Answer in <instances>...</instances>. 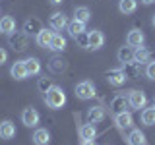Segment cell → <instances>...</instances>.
Masks as SVG:
<instances>
[{
  "instance_id": "2e32d148",
  "label": "cell",
  "mask_w": 155,
  "mask_h": 145,
  "mask_svg": "<svg viewBox=\"0 0 155 145\" xmlns=\"http://www.w3.org/2000/svg\"><path fill=\"white\" fill-rule=\"evenodd\" d=\"M66 68H68V62L62 56H54V58H51V62H48V70H51L52 74H62Z\"/></svg>"
},
{
  "instance_id": "ba28073f",
  "label": "cell",
  "mask_w": 155,
  "mask_h": 145,
  "mask_svg": "<svg viewBox=\"0 0 155 145\" xmlns=\"http://www.w3.org/2000/svg\"><path fill=\"white\" fill-rule=\"evenodd\" d=\"M87 41H89V48L99 50V48L105 45V35L101 31H97V29H93L91 33H87Z\"/></svg>"
},
{
  "instance_id": "277c9868",
  "label": "cell",
  "mask_w": 155,
  "mask_h": 145,
  "mask_svg": "<svg viewBox=\"0 0 155 145\" xmlns=\"http://www.w3.org/2000/svg\"><path fill=\"white\" fill-rule=\"evenodd\" d=\"M93 95H95V85L91 81H80L76 85V97L78 99L89 101V99H93Z\"/></svg>"
},
{
  "instance_id": "d6986e66",
  "label": "cell",
  "mask_w": 155,
  "mask_h": 145,
  "mask_svg": "<svg viewBox=\"0 0 155 145\" xmlns=\"http://www.w3.org/2000/svg\"><path fill=\"white\" fill-rule=\"evenodd\" d=\"M33 143L35 145H48V141H51V134H48V130L45 128H39L35 130V134H33Z\"/></svg>"
},
{
  "instance_id": "9a60e30c",
  "label": "cell",
  "mask_w": 155,
  "mask_h": 145,
  "mask_svg": "<svg viewBox=\"0 0 155 145\" xmlns=\"http://www.w3.org/2000/svg\"><path fill=\"white\" fill-rule=\"evenodd\" d=\"M14 31H16V19H14L12 16L0 18V33H4V35H12Z\"/></svg>"
},
{
  "instance_id": "5bb4252c",
  "label": "cell",
  "mask_w": 155,
  "mask_h": 145,
  "mask_svg": "<svg viewBox=\"0 0 155 145\" xmlns=\"http://www.w3.org/2000/svg\"><path fill=\"white\" fill-rule=\"evenodd\" d=\"M128 99H126L124 95H116L113 101H110V108H113V112L114 114H118V112H124V110H128Z\"/></svg>"
},
{
  "instance_id": "6da1fadb",
  "label": "cell",
  "mask_w": 155,
  "mask_h": 145,
  "mask_svg": "<svg viewBox=\"0 0 155 145\" xmlns=\"http://www.w3.org/2000/svg\"><path fill=\"white\" fill-rule=\"evenodd\" d=\"M45 103H47L48 108H52V110L62 108V106L66 105V93H64V89L58 87V85H52L51 89L45 93Z\"/></svg>"
},
{
  "instance_id": "e575fe53",
  "label": "cell",
  "mask_w": 155,
  "mask_h": 145,
  "mask_svg": "<svg viewBox=\"0 0 155 145\" xmlns=\"http://www.w3.org/2000/svg\"><path fill=\"white\" fill-rule=\"evenodd\" d=\"M81 145H97L95 139H85V141H81Z\"/></svg>"
},
{
  "instance_id": "e0dca14e",
  "label": "cell",
  "mask_w": 155,
  "mask_h": 145,
  "mask_svg": "<svg viewBox=\"0 0 155 145\" xmlns=\"http://www.w3.org/2000/svg\"><path fill=\"white\" fill-rule=\"evenodd\" d=\"M114 122H116V126H118V128H130V126L134 124V120H132L130 110H124V112L114 114Z\"/></svg>"
},
{
  "instance_id": "4fadbf2b",
  "label": "cell",
  "mask_w": 155,
  "mask_h": 145,
  "mask_svg": "<svg viewBox=\"0 0 155 145\" xmlns=\"http://www.w3.org/2000/svg\"><path fill=\"white\" fill-rule=\"evenodd\" d=\"M0 137H2V139L16 137V124H14L12 120H4V122H0Z\"/></svg>"
},
{
  "instance_id": "4316f807",
  "label": "cell",
  "mask_w": 155,
  "mask_h": 145,
  "mask_svg": "<svg viewBox=\"0 0 155 145\" xmlns=\"http://www.w3.org/2000/svg\"><path fill=\"white\" fill-rule=\"evenodd\" d=\"M116 56H118V62H122V64H126V62H134V48L132 47H120Z\"/></svg>"
},
{
  "instance_id": "d6a6232c",
  "label": "cell",
  "mask_w": 155,
  "mask_h": 145,
  "mask_svg": "<svg viewBox=\"0 0 155 145\" xmlns=\"http://www.w3.org/2000/svg\"><path fill=\"white\" fill-rule=\"evenodd\" d=\"M76 41H78V43H80V45H81V47H84V48H89V41H87V35H85V33H81V35H80V37H78V39H76Z\"/></svg>"
},
{
  "instance_id": "44dd1931",
  "label": "cell",
  "mask_w": 155,
  "mask_h": 145,
  "mask_svg": "<svg viewBox=\"0 0 155 145\" xmlns=\"http://www.w3.org/2000/svg\"><path fill=\"white\" fill-rule=\"evenodd\" d=\"M80 137L84 139H95V135H97V130H95V124H91V122H87V124H84V126H80Z\"/></svg>"
},
{
  "instance_id": "5b68a950",
  "label": "cell",
  "mask_w": 155,
  "mask_h": 145,
  "mask_svg": "<svg viewBox=\"0 0 155 145\" xmlns=\"http://www.w3.org/2000/svg\"><path fill=\"white\" fill-rule=\"evenodd\" d=\"M39 120H41V116H39V112L35 108H25L21 112V122L25 124L27 128H35L39 124Z\"/></svg>"
},
{
  "instance_id": "83f0119b",
  "label": "cell",
  "mask_w": 155,
  "mask_h": 145,
  "mask_svg": "<svg viewBox=\"0 0 155 145\" xmlns=\"http://www.w3.org/2000/svg\"><path fill=\"white\" fill-rule=\"evenodd\" d=\"M74 19L76 21H81V23H87L91 19V12H89V8H85V6H78L74 10Z\"/></svg>"
},
{
  "instance_id": "603a6c76",
  "label": "cell",
  "mask_w": 155,
  "mask_h": 145,
  "mask_svg": "<svg viewBox=\"0 0 155 145\" xmlns=\"http://www.w3.org/2000/svg\"><path fill=\"white\" fill-rule=\"evenodd\" d=\"M48 48L51 50H54V52H62L66 48V39L60 35V33H54L51 39V45H48Z\"/></svg>"
},
{
  "instance_id": "52a82bcc",
  "label": "cell",
  "mask_w": 155,
  "mask_h": 145,
  "mask_svg": "<svg viewBox=\"0 0 155 145\" xmlns=\"http://www.w3.org/2000/svg\"><path fill=\"white\" fill-rule=\"evenodd\" d=\"M10 74H12V77H14V79H18V81L25 79V77L29 76L27 74V68H25V62H23V60L14 62L12 68H10Z\"/></svg>"
},
{
  "instance_id": "9c48e42d",
  "label": "cell",
  "mask_w": 155,
  "mask_h": 145,
  "mask_svg": "<svg viewBox=\"0 0 155 145\" xmlns=\"http://www.w3.org/2000/svg\"><path fill=\"white\" fill-rule=\"evenodd\" d=\"M143 41H145V35H143V31H140V29H132V31L126 35V43H128V47H142L143 45Z\"/></svg>"
},
{
  "instance_id": "484cf974",
  "label": "cell",
  "mask_w": 155,
  "mask_h": 145,
  "mask_svg": "<svg viewBox=\"0 0 155 145\" xmlns=\"http://www.w3.org/2000/svg\"><path fill=\"white\" fill-rule=\"evenodd\" d=\"M122 72H124V76L128 77V79H136V77L140 76V64L138 62H126Z\"/></svg>"
},
{
  "instance_id": "8d00e7d4",
  "label": "cell",
  "mask_w": 155,
  "mask_h": 145,
  "mask_svg": "<svg viewBox=\"0 0 155 145\" xmlns=\"http://www.w3.org/2000/svg\"><path fill=\"white\" fill-rule=\"evenodd\" d=\"M64 0H51V4H54V6H58V4H62Z\"/></svg>"
},
{
  "instance_id": "7c38bea8",
  "label": "cell",
  "mask_w": 155,
  "mask_h": 145,
  "mask_svg": "<svg viewBox=\"0 0 155 145\" xmlns=\"http://www.w3.org/2000/svg\"><path fill=\"white\" fill-rule=\"evenodd\" d=\"M126 79H128V77L124 76L122 70H109V72H107V81H109L110 85H114V87L124 85Z\"/></svg>"
},
{
  "instance_id": "8fae6325",
  "label": "cell",
  "mask_w": 155,
  "mask_h": 145,
  "mask_svg": "<svg viewBox=\"0 0 155 145\" xmlns=\"http://www.w3.org/2000/svg\"><path fill=\"white\" fill-rule=\"evenodd\" d=\"M41 29H45V27H43V23L39 21L37 18H29V19H25V23H23V33H25V35H37Z\"/></svg>"
},
{
  "instance_id": "d4e9b609",
  "label": "cell",
  "mask_w": 155,
  "mask_h": 145,
  "mask_svg": "<svg viewBox=\"0 0 155 145\" xmlns=\"http://www.w3.org/2000/svg\"><path fill=\"white\" fill-rule=\"evenodd\" d=\"M23 62H25V68H27V74H29V76L41 74V62H39V58L29 56L27 60H23Z\"/></svg>"
},
{
  "instance_id": "1f68e13d",
  "label": "cell",
  "mask_w": 155,
  "mask_h": 145,
  "mask_svg": "<svg viewBox=\"0 0 155 145\" xmlns=\"http://www.w3.org/2000/svg\"><path fill=\"white\" fill-rule=\"evenodd\" d=\"M145 76L149 79H155V62H147V68H145Z\"/></svg>"
},
{
  "instance_id": "cb8c5ba5",
  "label": "cell",
  "mask_w": 155,
  "mask_h": 145,
  "mask_svg": "<svg viewBox=\"0 0 155 145\" xmlns=\"http://www.w3.org/2000/svg\"><path fill=\"white\" fill-rule=\"evenodd\" d=\"M136 8H138V0H118V10L124 14V16L134 14Z\"/></svg>"
},
{
  "instance_id": "30bf717a",
  "label": "cell",
  "mask_w": 155,
  "mask_h": 145,
  "mask_svg": "<svg viewBox=\"0 0 155 145\" xmlns=\"http://www.w3.org/2000/svg\"><path fill=\"white\" fill-rule=\"evenodd\" d=\"M105 108L103 106H91L89 110H87V122H91V124H99V122H103L105 120Z\"/></svg>"
},
{
  "instance_id": "4dcf8cb0",
  "label": "cell",
  "mask_w": 155,
  "mask_h": 145,
  "mask_svg": "<svg viewBox=\"0 0 155 145\" xmlns=\"http://www.w3.org/2000/svg\"><path fill=\"white\" fill-rule=\"evenodd\" d=\"M52 85H54V83H52V79H51V77H47V76L45 77H39V81H37V89L41 91L43 95H45Z\"/></svg>"
},
{
  "instance_id": "3957f363",
  "label": "cell",
  "mask_w": 155,
  "mask_h": 145,
  "mask_svg": "<svg viewBox=\"0 0 155 145\" xmlns=\"http://www.w3.org/2000/svg\"><path fill=\"white\" fill-rule=\"evenodd\" d=\"M128 105H130V108H136V110H140V108H145V105H147V97H145L143 91H140V89H132V91H128Z\"/></svg>"
},
{
  "instance_id": "f546056e",
  "label": "cell",
  "mask_w": 155,
  "mask_h": 145,
  "mask_svg": "<svg viewBox=\"0 0 155 145\" xmlns=\"http://www.w3.org/2000/svg\"><path fill=\"white\" fill-rule=\"evenodd\" d=\"M142 124H145V126H155V106L142 110Z\"/></svg>"
},
{
  "instance_id": "ffe728a7",
  "label": "cell",
  "mask_w": 155,
  "mask_h": 145,
  "mask_svg": "<svg viewBox=\"0 0 155 145\" xmlns=\"http://www.w3.org/2000/svg\"><path fill=\"white\" fill-rule=\"evenodd\" d=\"M68 35H70L72 39H78V37H80L81 35V33H85V23H81V21H76V19H74V21H70V23H68Z\"/></svg>"
},
{
  "instance_id": "7a4b0ae2",
  "label": "cell",
  "mask_w": 155,
  "mask_h": 145,
  "mask_svg": "<svg viewBox=\"0 0 155 145\" xmlns=\"http://www.w3.org/2000/svg\"><path fill=\"white\" fill-rule=\"evenodd\" d=\"M29 35H25L23 31H14L12 35H8V45L14 48L16 52H23L29 45Z\"/></svg>"
},
{
  "instance_id": "8992f818",
  "label": "cell",
  "mask_w": 155,
  "mask_h": 145,
  "mask_svg": "<svg viewBox=\"0 0 155 145\" xmlns=\"http://www.w3.org/2000/svg\"><path fill=\"white\" fill-rule=\"evenodd\" d=\"M48 23H51V27L54 29V31H62V29L68 27V18L62 12H54L51 16V19H48Z\"/></svg>"
},
{
  "instance_id": "7402d4cb",
  "label": "cell",
  "mask_w": 155,
  "mask_h": 145,
  "mask_svg": "<svg viewBox=\"0 0 155 145\" xmlns=\"http://www.w3.org/2000/svg\"><path fill=\"white\" fill-rule=\"evenodd\" d=\"M149 58H151V52H149V48H145L143 45L134 50V62H138V64H145V62H149Z\"/></svg>"
},
{
  "instance_id": "74e56055",
  "label": "cell",
  "mask_w": 155,
  "mask_h": 145,
  "mask_svg": "<svg viewBox=\"0 0 155 145\" xmlns=\"http://www.w3.org/2000/svg\"><path fill=\"white\" fill-rule=\"evenodd\" d=\"M151 25L155 27V14H153V18H151Z\"/></svg>"
},
{
  "instance_id": "f1b7e54d",
  "label": "cell",
  "mask_w": 155,
  "mask_h": 145,
  "mask_svg": "<svg viewBox=\"0 0 155 145\" xmlns=\"http://www.w3.org/2000/svg\"><path fill=\"white\" fill-rule=\"evenodd\" d=\"M128 145H145V134L140 130H132L128 135Z\"/></svg>"
},
{
  "instance_id": "ac0fdd59",
  "label": "cell",
  "mask_w": 155,
  "mask_h": 145,
  "mask_svg": "<svg viewBox=\"0 0 155 145\" xmlns=\"http://www.w3.org/2000/svg\"><path fill=\"white\" fill-rule=\"evenodd\" d=\"M54 33L52 31H48V29H41V31L35 35V43L39 47H43V48H48V45H51V39Z\"/></svg>"
},
{
  "instance_id": "f35d334b",
  "label": "cell",
  "mask_w": 155,
  "mask_h": 145,
  "mask_svg": "<svg viewBox=\"0 0 155 145\" xmlns=\"http://www.w3.org/2000/svg\"><path fill=\"white\" fill-rule=\"evenodd\" d=\"M153 106H155V99H153Z\"/></svg>"
},
{
  "instance_id": "836d02e7",
  "label": "cell",
  "mask_w": 155,
  "mask_h": 145,
  "mask_svg": "<svg viewBox=\"0 0 155 145\" xmlns=\"http://www.w3.org/2000/svg\"><path fill=\"white\" fill-rule=\"evenodd\" d=\"M6 60H8V52L4 50L2 47H0V66H2V64H4V62H6Z\"/></svg>"
},
{
  "instance_id": "d590c367",
  "label": "cell",
  "mask_w": 155,
  "mask_h": 145,
  "mask_svg": "<svg viewBox=\"0 0 155 145\" xmlns=\"http://www.w3.org/2000/svg\"><path fill=\"white\" fill-rule=\"evenodd\" d=\"M140 2H142V4H143V6H149V4H153V2H155V0H140Z\"/></svg>"
}]
</instances>
